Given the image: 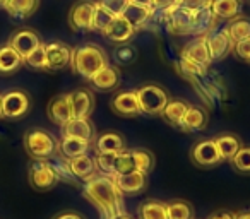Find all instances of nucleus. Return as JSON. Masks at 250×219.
Returning a JSON list of instances; mask_svg holds the SVG:
<instances>
[{
	"mask_svg": "<svg viewBox=\"0 0 250 219\" xmlns=\"http://www.w3.org/2000/svg\"><path fill=\"white\" fill-rule=\"evenodd\" d=\"M115 18H117V16L108 12L106 9L101 7L96 2V4H94V14H93V31H98L103 35V31L110 26V22L113 21Z\"/></svg>",
	"mask_w": 250,
	"mask_h": 219,
	"instance_id": "58836bf2",
	"label": "nucleus"
},
{
	"mask_svg": "<svg viewBox=\"0 0 250 219\" xmlns=\"http://www.w3.org/2000/svg\"><path fill=\"white\" fill-rule=\"evenodd\" d=\"M120 70L115 65H110L108 63L104 69H101L100 72H96L93 77H91L87 82L93 89L101 91V93H110V91H115L118 86H120Z\"/></svg>",
	"mask_w": 250,
	"mask_h": 219,
	"instance_id": "a211bd4d",
	"label": "nucleus"
},
{
	"mask_svg": "<svg viewBox=\"0 0 250 219\" xmlns=\"http://www.w3.org/2000/svg\"><path fill=\"white\" fill-rule=\"evenodd\" d=\"M24 65V59L9 43L0 45V76H12Z\"/></svg>",
	"mask_w": 250,
	"mask_h": 219,
	"instance_id": "b1692460",
	"label": "nucleus"
},
{
	"mask_svg": "<svg viewBox=\"0 0 250 219\" xmlns=\"http://www.w3.org/2000/svg\"><path fill=\"white\" fill-rule=\"evenodd\" d=\"M132 158L136 163V170L149 175L156 166V156L149 149H132Z\"/></svg>",
	"mask_w": 250,
	"mask_h": 219,
	"instance_id": "c9c22d12",
	"label": "nucleus"
},
{
	"mask_svg": "<svg viewBox=\"0 0 250 219\" xmlns=\"http://www.w3.org/2000/svg\"><path fill=\"white\" fill-rule=\"evenodd\" d=\"M190 161L199 168H214L223 163L214 139H201L190 147Z\"/></svg>",
	"mask_w": 250,
	"mask_h": 219,
	"instance_id": "0eeeda50",
	"label": "nucleus"
},
{
	"mask_svg": "<svg viewBox=\"0 0 250 219\" xmlns=\"http://www.w3.org/2000/svg\"><path fill=\"white\" fill-rule=\"evenodd\" d=\"M177 0H153V9H168L175 5Z\"/></svg>",
	"mask_w": 250,
	"mask_h": 219,
	"instance_id": "de8ad7c7",
	"label": "nucleus"
},
{
	"mask_svg": "<svg viewBox=\"0 0 250 219\" xmlns=\"http://www.w3.org/2000/svg\"><path fill=\"white\" fill-rule=\"evenodd\" d=\"M225 29L229 38L233 40V43L250 38V18L249 16H242V14L236 16L235 19H231V21L228 22V26H226Z\"/></svg>",
	"mask_w": 250,
	"mask_h": 219,
	"instance_id": "2f4dec72",
	"label": "nucleus"
},
{
	"mask_svg": "<svg viewBox=\"0 0 250 219\" xmlns=\"http://www.w3.org/2000/svg\"><path fill=\"white\" fill-rule=\"evenodd\" d=\"M130 4H136L141 5V7H146V9H153V0H129Z\"/></svg>",
	"mask_w": 250,
	"mask_h": 219,
	"instance_id": "09e8293b",
	"label": "nucleus"
},
{
	"mask_svg": "<svg viewBox=\"0 0 250 219\" xmlns=\"http://www.w3.org/2000/svg\"><path fill=\"white\" fill-rule=\"evenodd\" d=\"M53 219H84V216L76 211H62L53 216Z\"/></svg>",
	"mask_w": 250,
	"mask_h": 219,
	"instance_id": "49530a36",
	"label": "nucleus"
},
{
	"mask_svg": "<svg viewBox=\"0 0 250 219\" xmlns=\"http://www.w3.org/2000/svg\"><path fill=\"white\" fill-rule=\"evenodd\" d=\"M67 164H69V170H70V173H72V177L84 181V183L94 180V178L100 175L96 161H94V158L89 156V154H83V156H77V158H74V159H67Z\"/></svg>",
	"mask_w": 250,
	"mask_h": 219,
	"instance_id": "dca6fc26",
	"label": "nucleus"
},
{
	"mask_svg": "<svg viewBox=\"0 0 250 219\" xmlns=\"http://www.w3.org/2000/svg\"><path fill=\"white\" fill-rule=\"evenodd\" d=\"M209 123V113L206 108L197 106V104H190L185 113L184 120L180 123V130L185 132H202V130L208 129Z\"/></svg>",
	"mask_w": 250,
	"mask_h": 219,
	"instance_id": "aec40b11",
	"label": "nucleus"
},
{
	"mask_svg": "<svg viewBox=\"0 0 250 219\" xmlns=\"http://www.w3.org/2000/svg\"><path fill=\"white\" fill-rule=\"evenodd\" d=\"M24 151L31 159H52L59 151V139L42 127H33L24 134Z\"/></svg>",
	"mask_w": 250,
	"mask_h": 219,
	"instance_id": "7ed1b4c3",
	"label": "nucleus"
},
{
	"mask_svg": "<svg viewBox=\"0 0 250 219\" xmlns=\"http://www.w3.org/2000/svg\"><path fill=\"white\" fill-rule=\"evenodd\" d=\"M208 219H235V212L228 211V209H218Z\"/></svg>",
	"mask_w": 250,
	"mask_h": 219,
	"instance_id": "a18cd8bd",
	"label": "nucleus"
},
{
	"mask_svg": "<svg viewBox=\"0 0 250 219\" xmlns=\"http://www.w3.org/2000/svg\"><path fill=\"white\" fill-rule=\"evenodd\" d=\"M111 112L117 113L118 117L124 119H134V117L143 115L139 106V98H137V91H120L110 100Z\"/></svg>",
	"mask_w": 250,
	"mask_h": 219,
	"instance_id": "9d476101",
	"label": "nucleus"
},
{
	"mask_svg": "<svg viewBox=\"0 0 250 219\" xmlns=\"http://www.w3.org/2000/svg\"><path fill=\"white\" fill-rule=\"evenodd\" d=\"M151 14H153V9L141 7V5L130 4L129 2V5L125 7L124 12H122V18H124L125 21H129L136 29H139L141 26L151 18Z\"/></svg>",
	"mask_w": 250,
	"mask_h": 219,
	"instance_id": "f704fd0d",
	"label": "nucleus"
},
{
	"mask_svg": "<svg viewBox=\"0 0 250 219\" xmlns=\"http://www.w3.org/2000/svg\"><path fill=\"white\" fill-rule=\"evenodd\" d=\"M0 119H4V115H2V94H0Z\"/></svg>",
	"mask_w": 250,
	"mask_h": 219,
	"instance_id": "864d4df0",
	"label": "nucleus"
},
{
	"mask_svg": "<svg viewBox=\"0 0 250 219\" xmlns=\"http://www.w3.org/2000/svg\"><path fill=\"white\" fill-rule=\"evenodd\" d=\"M46 53V67L50 72H59L70 67L72 60V48L63 41H50L45 43Z\"/></svg>",
	"mask_w": 250,
	"mask_h": 219,
	"instance_id": "9b49d317",
	"label": "nucleus"
},
{
	"mask_svg": "<svg viewBox=\"0 0 250 219\" xmlns=\"http://www.w3.org/2000/svg\"><path fill=\"white\" fill-rule=\"evenodd\" d=\"M24 65H28L33 70H48L46 67V53H45V43L35 48L28 57H24Z\"/></svg>",
	"mask_w": 250,
	"mask_h": 219,
	"instance_id": "ea45409f",
	"label": "nucleus"
},
{
	"mask_svg": "<svg viewBox=\"0 0 250 219\" xmlns=\"http://www.w3.org/2000/svg\"><path fill=\"white\" fill-rule=\"evenodd\" d=\"M7 43L19 53V55L22 57V59H24V57H28L33 50L38 48L43 41H42V38H40V35L35 31V29L19 28V29H16V31L12 33Z\"/></svg>",
	"mask_w": 250,
	"mask_h": 219,
	"instance_id": "4468645a",
	"label": "nucleus"
},
{
	"mask_svg": "<svg viewBox=\"0 0 250 219\" xmlns=\"http://www.w3.org/2000/svg\"><path fill=\"white\" fill-rule=\"evenodd\" d=\"M110 63L108 55L101 46L94 43H86L72 48V60H70V69L83 77L84 80H89L96 72Z\"/></svg>",
	"mask_w": 250,
	"mask_h": 219,
	"instance_id": "f03ea898",
	"label": "nucleus"
},
{
	"mask_svg": "<svg viewBox=\"0 0 250 219\" xmlns=\"http://www.w3.org/2000/svg\"><path fill=\"white\" fill-rule=\"evenodd\" d=\"M28 181L33 190L48 192L59 183V177L48 159H33L28 166Z\"/></svg>",
	"mask_w": 250,
	"mask_h": 219,
	"instance_id": "39448f33",
	"label": "nucleus"
},
{
	"mask_svg": "<svg viewBox=\"0 0 250 219\" xmlns=\"http://www.w3.org/2000/svg\"><path fill=\"white\" fill-rule=\"evenodd\" d=\"M96 2L113 16H122L125 7L129 5V0H96Z\"/></svg>",
	"mask_w": 250,
	"mask_h": 219,
	"instance_id": "79ce46f5",
	"label": "nucleus"
},
{
	"mask_svg": "<svg viewBox=\"0 0 250 219\" xmlns=\"http://www.w3.org/2000/svg\"><path fill=\"white\" fill-rule=\"evenodd\" d=\"M136 31L137 29L129 21H125L122 16H117L103 31V36L113 45H120V43H130V40L136 36Z\"/></svg>",
	"mask_w": 250,
	"mask_h": 219,
	"instance_id": "f3484780",
	"label": "nucleus"
},
{
	"mask_svg": "<svg viewBox=\"0 0 250 219\" xmlns=\"http://www.w3.org/2000/svg\"><path fill=\"white\" fill-rule=\"evenodd\" d=\"M93 144L86 142L83 139H76V137H63L59 140V154L63 159H74L77 156H83V154H87V151L91 149Z\"/></svg>",
	"mask_w": 250,
	"mask_h": 219,
	"instance_id": "393cba45",
	"label": "nucleus"
},
{
	"mask_svg": "<svg viewBox=\"0 0 250 219\" xmlns=\"http://www.w3.org/2000/svg\"><path fill=\"white\" fill-rule=\"evenodd\" d=\"M137 219H168L167 218V202L147 199L137 209Z\"/></svg>",
	"mask_w": 250,
	"mask_h": 219,
	"instance_id": "7c9ffc66",
	"label": "nucleus"
},
{
	"mask_svg": "<svg viewBox=\"0 0 250 219\" xmlns=\"http://www.w3.org/2000/svg\"><path fill=\"white\" fill-rule=\"evenodd\" d=\"M62 136L63 137H76V139H83L86 142L94 144L96 140V127L91 122V119H72L62 127Z\"/></svg>",
	"mask_w": 250,
	"mask_h": 219,
	"instance_id": "6ab92c4d",
	"label": "nucleus"
},
{
	"mask_svg": "<svg viewBox=\"0 0 250 219\" xmlns=\"http://www.w3.org/2000/svg\"><path fill=\"white\" fill-rule=\"evenodd\" d=\"M184 59L192 62L194 65H201V67H206L211 63L206 36H195L190 43H187V46L184 48Z\"/></svg>",
	"mask_w": 250,
	"mask_h": 219,
	"instance_id": "4be33fe9",
	"label": "nucleus"
},
{
	"mask_svg": "<svg viewBox=\"0 0 250 219\" xmlns=\"http://www.w3.org/2000/svg\"><path fill=\"white\" fill-rule=\"evenodd\" d=\"M235 219H250V209L236 211V212H235Z\"/></svg>",
	"mask_w": 250,
	"mask_h": 219,
	"instance_id": "8fccbe9b",
	"label": "nucleus"
},
{
	"mask_svg": "<svg viewBox=\"0 0 250 219\" xmlns=\"http://www.w3.org/2000/svg\"><path fill=\"white\" fill-rule=\"evenodd\" d=\"M137 98H139L141 113L151 117H160L168 101L171 100L170 93L165 89L161 84L146 82L141 87H137Z\"/></svg>",
	"mask_w": 250,
	"mask_h": 219,
	"instance_id": "20e7f679",
	"label": "nucleus"
},
{
	"mask_svg": "<svg viewBox=\"0 0 250 219\" xmlns=\"http://www.w3.org/2000/svg\"><path fill=\"white\" fill-rule=\"evenodd\" d=\"M188 106H190V104H188L187 101L178 100V98H171L160 117L167 123H170L171 127H178V129H180V123H182V120H184L185 113H187Z\"/></svg>",
	"mask_w": 250,
	"mask_h": 219,
	"instance_id": "cd10ccee",
	"label": "nucleus"
},
{
	"mask_svg": "<svg viewBox=\"0 0 250 219\" xmlns=\"http://www.w3.org/2000/svg\"><path fill=\"white\" fill-rule=\"evenodd\" d=\"M74 119H91L96 106V96L89 87H79L70 93Z\"/></svg>",
	"mask_w": 250,
	"mask_h": 219,
	"instance_id": "2eb2a0df",
	"label": "nucleus"
},
{
	"mask_svg": "<svg viewBox=\"0 0 250 219\" xmlns=\"http://www.w3.org/2000/svg\"><path fill=\"white\" fill-rule=\"evenodd\" d=\"M233 53H235V57L238 60L250 63V38L236 41L235 46H233Z\"/></svg>",
	"mask_w": 250,
	"mask_h": 219,
	"instance_id": "37998d69",
	"label": "nucleus"
},
{
	"mask_svg": "<svg viewBox=\"0 0 250 219\" xmlns=\"http://www.w3.org/2000/svg\"><path fill=\"white\" fill-rule=\"evenodd\" d=\"M219 19L211 11V5L204 7L201 11L194 12V22H192V36H208L214 29H218Z\"/></svg>",
	"mask_w": 250,
	"mask_h": 219,
	"instance_id": "5701e85b",
	"label": "nucleus"
},
{
	"mask_svg": "<svg viewBox=\"0 0 250 219\" xmlns=\"http://www.w3.org/2000/svg\"><path fill=\"white\" fill-rule=\"evenodd\" d=\"M40 0H9L7 14L14 19H28L38 11Z\"/></svg>",
	"mask_w": 250,
	"mask_h": 219,
	"instance_id": "c756f323",
	"label": "nucleus"
},
{
	"mask_svg": "<svg viewBox=\"0 0 250 219\" xmlns=\"http://www.w3.org/2000/svg\"><path fill=\"white\" fill-rule=\"evenodd\" d=\"M93 0H79L69 11V26L74 31H93V14H94Z\"/></svg>",
	"mask_w": 250,
	"mask_h": 219,
	"instance_id": "1a4fd4ad",
	"label": "nucleus"
},
{
	"mask_svg": "<svg viewBox=\"0 0 250 219\" xmlns=\"http://www.w3.org/2000/svg\"><path fill=\"white\" fill-rule=\"evenodd\" d=\"M120 192L125 195H137L141 192H144L147 188V175L143 171H132V173L120 175V177H115Z\"/></svg>",
	"mask_w": 250,
	"mask_h": 219,
	"instance_id": "412c9836",
	"label": "nucleus"
},
{
	"mask_svg": "<svg viewBox=\"0 0 250 219\" xmlns=\"http://www.w3.org/2000/svg\"><path fill=\"white\" fill-rule=\"evenodd\" d=\"M115 158H117V153H96L94 161H96L98 171L101 175H111L113 177Z\"/></svg>",
	"mask_w": 250,
	"mask_h": 219,
	"instance_id": "a19ab883",
	"label": "nucleus"
},
{
	"mask_svg": "<svg viewBox=\"0 0 250 219\" xmlns=\"http://www.w3.org/2000/svg\"><path fill=\"white\" fill-rule=\"evenodd\" d=\"M233 170L240 175H250V146H242L238 153L229 159Z\"/></svg>",
	"mask_w": 250,
	"mask_h": 219,
	"instance_id": "4c0bfd02",
	"label": "nucleus"
},
{
	"mask_svg": "<svg viewBox=\"0 0 250 219\" xmlns=\"http://www.w3.org/2000/svg\"><path fill=\"white\" fill-rule=\"evenodd\" d=\"M46 117L52 123L59 125L62 129L67 122L74 119L72 112V101H70V93L57 94L48 101L46 106Z\"/></svg>",
	"mask_w": 250,
	"mask_h": 219,
	"instance_id": "6e6552de",
	"label": "nucleus"
},
{
	"mask_svg": "<svg viewBox=\"0 0 250 219\" xmlns=\"http://www.w3.org/2000/svg\"><path fill=\"white\" fill-rule=\"evenodd\" d=\"M110 219H136L132 214H129V212H122V214H117V216H113V218H110Z\"/></svg>",
	"mask_w": 250,
	"mask_h": 219,
	"instance_id": "3c124183",
	"label": "nucleus"
},
{
	"mask_svg": "<svg viewBox=\"0 0 250 219\" xmlns=\"http://www.w3.org/2000/svg\"><path fill=\"white\" fill-rule=\"evenodd\" d=\"M93 146L96 153H120V151L127 149V142H125L124 136L118 132H111V130L96 136Z\"/></svg>",
	"mask_w": 250,
	"mask_h": 219,
	"instance_id": "a878e982",
	"label": "nucleus"
},
{
	"mask_svg": "<svg viewBox=\"0 0 250 219\" xmlns=\"http://www.w3.org/2000/svg\"><path fill=\"white\" fill-rule=\"evenodd\" d=\"M9 4V0H0V9H5Z\"/></svg>",
	"mask_w": 250,
	"mask_h": 219,
	"instance_id": "603ef678",
	"label": "nucleus"
},
{
	"mask_svg": "<svg viewBox=\"0 0 250 219\" xmlns=\"http://www.w3.org/2000/svg\"><path fill=\"white\" fill-rule=\"evenodd\" d=\"M212 139H214V144H216V147H218L221 159L228 161V163H229V159L238 153L240 147L243 146L242 140H240V137L236 136V134H229V132L218 134V136L212 137Z\"/></svg>",
	"mask_w": 250,
	"mask_h": 219,
	"instance_id": "bb28decb",
	"label": "nucleus"
},
{
	"mask_svg": "<svg viewBox=\"0 0 250 219\" xmlns=\"http://www.w3.org/2000/svg\"><path fill=\"white\" fill-rule=\"evenodd\" d=\"M167 218L168 219H195L194 205L184 199H173L167 202Z\"/></svg>",
	"mask_w": 250,
	"mask_h": 219,
	"instance_id": "473e14b6",
	"label": "nucleus"
},
{
	"mask_svg": "<svg viewBox=\"0 0 250 219\" xmlns=\"http://www.w3.org/2000/svg\"><path fill=\"white\" fill-rule=\"evenodd\" d=\"M243 0H211V11L219 21H231L240 16Z\"/></svg>",
	"mask_w": 250,
	"mask_h": 219,
	"instance_id": "c85d7f7f",
	"label": "nucleus"
},
{
	"mask_svg": "<svg viewBox=\"0 0 250 219\" xmlns=\"http://www.w3.org/2000/svg\"><path fill=\"white\" fill-rule=\"evenodd\" d=\"M165 11H167L168 29H170V33H173L177 36L192 35L194 12L188 11V9L178 7V5H171V7L165 9Z\"/></svg>",
	"mask_w": 250,
	"mask_h": 219,
	"instance_id": "f8f14e48",
	"label": "nucleus"
},
{
	"mask_svg": "<svg viewBox=\"0 0 250 219\" xmlns=\"http://www.w3.org/2000/svg\"><path fill=\"white\" fill-rule=\"evenodd\" d=\"M137 55H139V52H137V48L132 43H120V45H115L113 52H111L113 62L122 67L132 65L137 60Z\"/></svg>",
	"mask_w": 250,
	"mask_h": 219,
	"instance_id": "72a5a7b5",
	"label": "nucleus"
},
{
	"mask_svg": "<svg viewBox=\"0 0 250 219\" xmlns=\"http://www.w3.org/2000/svg\"><path fill=\"white\" fill-rule=\"evenodd\" d=\"M136 171V163H134L132 158V151L125 149L117 153L115 158V164H113V177H120V175H127Z\"/></svg>",
	"mask_w": 250,
	"mask_h": 219,
	"instance_id": "e433bc0d",
	"label": "nucleus"
},
{
	"mask_svg": "<svg viewBox=\"0 0 250 219\" xmlns=\"http://www.w3.org/2000/svg\"><path fill=\"white\" fill-rule=\"evenodd\" d=\"M31 110V96L22 89H11L2 94V115L7 120H19Z\"/></svg>",
	"mask_w": 250,
	"mask_h": 219,
	"instance_id": "423d86ee",
	"label": "nucleus"
},
{
	"mask_svg": "<svg viewBox=\"0 0 250 219\" xmlns=\"http://www.w3.org/2000/svg\"><path fill=\"white\" fill-rule=\"evenodd\" d=\"M206 43H208L211 62H219V60L226 59L229 53H233V46H235L226 29H214L212 33H209L206 36Z\"/></svg>",
	"mask_w": 250,
	"mask_h": 219,
	"instance_id": "ddd939ff",
	"label": "nucleus"
},
{
	"mask_svg": "<svg viewBox=\"0 0 250 219\" xmlns=\"http://www.w3.org/2000/svg\"><path fill=\"white\" fill-rule=\"evenodd\" d=\"M175 5L195 12V11H201V9H204V7H209V5H211V0H177Z\"/></svg>",
	"mask_w": 250,
	"mask_h": 219,
	"instance_id": "c03bdc74",
	"label": "nucleus"
},
{
	"mask_svg": "<svg viewBox=\"0 0 250 219\" xmlns=\"http://www.w3.org/2000/svg\"><path fill=\"white\" fill-rule=\"evenodd\" d=\"M83 197L100 212L103 219H110L125 212L124 194L120 192L115 177L111 175L100 173L94 180L84 183Z\"/></svg>",
	"mask_w": 250,
	"mask_h": 219,
	"instance_id": "f257e3e1",
	"label": "nucleus"
}]
</instances>
